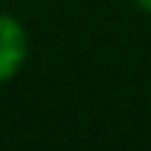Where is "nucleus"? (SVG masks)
<instances>
[{"label": "nucleus", "mask_w": 151, "mask_h": 151, "mask_svg": "<svg viewBox=\"0 0 151 151\" xmlns=\"http://www.w3.org/2000/svg\"><path fill=\"white\" fill-rule=\"evenodd\" d=\"M136 3H139L142 9H145V12H151V0H136Z\"/></svg>", "instance_id": "obj_2"}, {"label": "nucleus", "mask_w": 151, "mask_h": 151, "mask_svg": "<svg viewBox=\"0 0 151 151\" xmlns=\"http://www.w3.org/2000/svg\"><path fill=\"white\" fill-rule=\"evenodd\" d=\"M25 56H28L25 28L12 16H3V12H0V83L16 77V71L22 68Z\"/></svg>", "instance_id": "obj_1"}]
</instances>
